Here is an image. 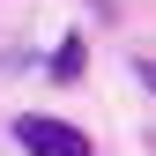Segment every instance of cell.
Instances as JSON below:
<instances>
[{"label":"cell","mask_w":156,"mask_h":156,"mask_svg":"<svg viewBox=\"0 0 156 156\" xmlns=\"http://www.w3.org/2000/svg\"><path fill=\"white\" fill-rule=\"evenodd\" d=\"M15 141H23L30 156H97L89 134L67 126V119H52V112H23V119H15Z\"/></svg>","instance_id":"6da1fadb"},{"label":"cell","mask_w":156,"mask_h":156,"mask_svg":"<svg viewBox=\"0 0 156 156\" xmlns=\"http://www.w3.org/2000/svg\"><path fill=\"white\" fill-rule=\"evenodd\" d=\"M134 82H141V89L156 97V60H149V52H141V60H134Z\"/></svg>","instance_id":"3957f363"},{"label":"cell","mask_w":156,"mask_h":156,"mask_svg":"<svg viewBox=\"0 0 156 156\" xmlns=\"http://www.w3.org/2000/svg\"><path fill=\"white\" fill-rule=\"evenodd\" d=\"M82 67H89V45H82V30L60 37V52H52V82H82Z\"/></svg>","instance_id":"7a4b0ae2"}]
</instances>
